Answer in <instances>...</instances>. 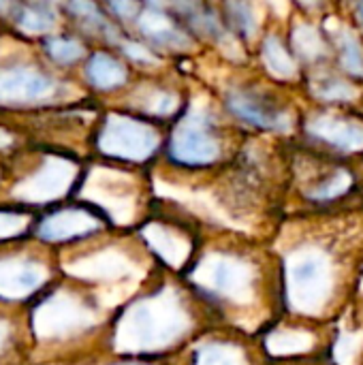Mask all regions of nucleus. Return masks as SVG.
Wrapping results in <instances>:
<instances>
[{"label":"nucleus","mask_w":363,"mask_h":365,"mask_svg":"<svg viewBox=\"0 0 363 365\" xmlns=\"http://www.w3.org/2000/svg\"><path fill=\"white\" fill-rule=\"evenodd\" d=\"M190 329V312L175 289H160L128 306L116 327L122 353H152L175 344Z\"/></svg>","instance_id":"nucleus-1"},{"label":"nucleus","mask_w":363,"mask_h":365,"mask_svg":"<svg viewBox=\"0 0 363 365\" xmlns=\"http://www.w3.org/2000/svg\"><path fill=\"white\" fill-rule=\"evenodd\" d=\"M287 302L302 314H321L336 291V263L321 244L295 246L285 259Z\"/></svg>","instance_id":"nucleus-2"},{"label":"nucleus","mask_w":363,"mask_h":365,"mask_svg":"<svg viewBox=\"0 0 363 365\" xmlns=\"http://www.w3.org/2000/svg\"><path fill=\"white\" fill-rule=\"evenodd\" d=\"M190 280L212 297L242 308L255 302L259 274L244 257L214 252L195 263Z\"/></svg>","instance_id":"nucleus-3"},{"label":"nucleus","mask_w":363,"mask_h":365,"mask_svg":"<svg viewBox=\"0 0 363 365\" xmlns=\"http://www.w3.org/2000/svg\"><path fill=\"white\" fill-rule=\"evenodd\" d=\"M169 154L184 167H203L220 156V139L203 105L195 103L186 115L178 120L169 141Z\"/></svg>","instance_id":"nucleus-4"},{"label":"nucleus","mask_w":363,"mask_h":365,"mask_svg":"<svg viewBox=\"0 0 363 365\" xmlns=\"http://www.w3.org/2000/svg\"><path fill=\"white\" fill-rule=\"evenodd\" d=\"M94 319V310L77 295L58 291L47 295L34 308L32 327L41 340H60L88 329Z\"/></svg>","instance_id":"nucleus-5"},{"label":"nucleus","mask_w":363,"mask_h":365,"mask_svg":"<svg viewBox=\"0 0 363 365\" xmlns=\"http://www.w3.org/2000/svg\"><path fill=\"white\" fill-rule=\"evenodd\" d=\"M158 148V133L152 124L128 115H109L98 133V150L122 160H148Z\"/></svg>","instance_id":"nucleus-6"},{"label":"nucleus","mask_w":363,"mask_h":365,"mask_svg":"<svg viewBox=\"0 0 363 365\" xmlns=\"http://www.w3.org/2000/svg\"><path fill=\"white\" fill-rule=\"evenodd\" d=\"M83 197L94 201L113 222L128 225L137 214L139 188L135 180L116 169H94L83 186Z\"/></svg>","instance_id":"nucleus-7"},{"label":"nucleus","mask_w":363,"mask_h":365,"mask_svg":"<svg viewBox=\"0 0 363 365\" xmlns=\"http://www.w3.org/2000/svg\"><path fill=\"white\" fill-rule=\"evenodd\" d=\"M77 167L66 158L47 156L43 165L32 171L24 182H19L13 195L26 203H49L62 197L75 182Z\"/></svg>","instance_id":"nucleus-8"},{"label":"nucleus","mask_w":363,"mask_h":365,"mask_svg":"<svg viewBox=\"0 0 363 365\" xmlns=\"http://www.w3.org/2000/svg\"><path fill=\"white\" fill-rule=\"evenodd\" d=\"M58 83L34 68H0V105H34L53 98Z\"/></svg>","instance_id":"nucleus-9"},{"label":"nucleus","mask_w":363,"mask_h":365,"mask_svg":"<svg viewBox=\"0 0 363 365\" xmlns=\"http://www.w3.org/2000/svg\"><path fill=\"white\" fill-rule=\"evenodd\" d=\"M66 269L86 280H98V282H118L137 276V263L116 248H105L94 255L79 257L66 265Z\"/></svg>","instance_id":"nucleus-10"},{"label":"nucleus","mask_w":363,"mask_h":365,"mask_svg":"<svg viewBox=\"0 0 363 365\" xmlns=\"http://www.w3.org/2000/svg\"><path fill=\"white\" fill-rule=\"evenodd\" d=\"M47 280V267L28 257L0 259V297L24 299Z\"/></svg>","instance_id":"nucleus-11"},{"label":"nucleus","mask_w":363,"mask_h":365,"mask_svg":"<svg viewBox=\"0 0 363 365\" xmlns=\"http://www.w3.org/2000/svg\"><path fill=\"white\" fill-rule=\"evenodd\" d=\"M101 218L88 207H64L41 222L39 237L45 242H68L101 229Z\"/></svg>","instance_id":"nucleus-12"},{"label":"nucleus","mask_w":363,"mask_h":365,"mask_svg":"<svg viewBox=\"0 0 363 365\" xmlns=\"http://www.w3.org/2000/svg\"><path fill=\"white\" fill-rule=\"evenodd\" d=\"M308 133L340 152H362L363 122L336 115H317L308 122Z\"/></svg>","instance_id":"nucleus-13"},{"label":"nucleus","mask_w":363,"mask_h":365,"mask_svg":"<svg viewBox=\"0 0 363 365\" xmlns=\"http://www.w3.org/2000/svg\"><path fill=\"white\" fill-rule=\"evenodd\" d=\"M139 32L150 38L154 45L169 49H186L190 47V36L165 13L163 4H148L137 15Z\"/></svg>","instance_id":"nucleus-14"},{"label":"nucleus","mask_w":363,"mask_h":365,"mask_svg":"<svg viewBox=\"0 0 363 365\" xmlns=\"http://www.w3.org/2000/svg\"><path fill=\"white\" fill-rule=\"evenodd\" d=\"M227 105L237 118H242L259 128L287 130L291 126V118L287 113L272 109L263 98H259L252 92H233V94H229Z\"/></svg>","instance_id":"nucleus-15"},{"label":"nucleus","mask_w":363,"mask_h":365,"mask_svg":"<svg viewBox=\"0 0 363 365\" xmlns=\"http://www.w3.org/2000/svg\"><path fill=\"white\" fill-rule=\"evenodd\" d=\"M141 235L148 246L171 267H182L190 257L193 244L178 229H171L163 222H148L141 229Z\"/></svg>","instance_id":"nucleus-16"},{"label":"nucleus","mask_w":363,"mask_h":365,"mask_svg":"<svg viewBox=\"0 0 363 365\" xmlns=\"http://www.w3.org/2000/svg\"><path fill=\"white\" fill-rule=\"evenodd\" d=\"M88 81L98 90H113L126 81V68L107 53H94L86 68Z\"/></svg>","instance_id":"nucleus-17"},{"label":"nucleus","mask_w":363,"mask_h":365,"mask_svg":"<svg viewBox=\"0 0 363 365\" xmlns=\"http://www.w3.org/2000/svg\"><path fill=\"white\" fill-rule=\"evenodd\" d=\"M315 346V336L304 329H276L265 338V349L272 357L302 355Z\"/></svg>","instance_id":"nucleus-18"},{"label":"nucleus","mask_w":363,"mask_h":365,"mask_svg":"<svg viewBox=\"0 0 363 365\" xmlns=\"http://www.w3.org/2000/svg\"><path fill=\"white\" fill-rule=\"evenodd\" d=\"M193 365H248L242 346L233 342H205L195 351Z\"/></svg>","instance_id":"nucleus-19"},{"label":"nucleus","mask_w":363,"mask_h":365,"mask_svg":"<svg viewBox=\"0 0 363 365\" xmlns=\"http://www.w3.org/2000/svg\"><path fill=\"white\" fill-rule=\"evenodd\" d=\"M263 62L265 66L276 75V77H282V79H289L295 75L297 71V64L293 60V56L289 53V49L282 45V41L276 36V34H270L265 36L263 41Z\"/></svg>","instance_id":"nucleus-20"},{"label":"nucleus","mask_w":363,"mask_h":365,"mask_svg":"<svg viewBox=\"0 0 363 365\" xmlns=\"http://www.w3.org/2000/svg\"><path fill=\"white\" fill-rule=\"evenodd\" d=\"M329 32L336 36L340 47V62L347 68V73L362 77L363 75V51L357 36L349 28H340L336 24H329Z\"/></svg>","instance_id":"nucleus-21"},{"label":"nucleus","mask_w":363,"mask_h":365,"mask_svg":"<svg viewBox=\"0 0 363 365\" xmlns=\"http://www.w3.org/2000/svg\"><path fill=\"white\" fill-rule=\"evenodd\" d=\"M291 45H293V51L304 58V60H319L327 53V47H325V41L321 36V32L315 28V26H308V24H297L293 28V34H291Z\"/></svg>","instance_id":"nucleus-22"},{"label":"nucleus","mask_w":363,"mask_h":365,"mask_svg":"<svg viewBox=\"0 0 363 365\" xmlns=\"http://www.w3.org/2000/svg\"><path fill=\"white\" fill-rule=\"evenodd\" d=\"M173 9L184 11V15L188 17V24L197 32H201L205 36H212V38H218V41L225 38V30H223L218 17L212 11H208L203 4H195V2H190V4H173Z\"/></svg>","instance_id":"nucleus-23"},{"label":"nucleus","mask_w":363,"mask_h":365,"mask_svg":"<svg viewBox=\"0 0 363 365\" xmlns=\"http://www.w3.org/2000/svg\"><path fill=\"white\" fill-rule=\"evenodd\" d=\"M363 351V334L342 329L334 344V364L336 365H357Z\"/></svg>","instance_id":"nucleus-24"},{"label":"nucleus","mask_w":363,"mask_h":365,"mask_svg":"<svg viewBox=\"0 0 363 365\" xmlns=\"http://www.w3.org/2000/svg\"><path fill=\"white\" fill-rule=\"evenodd\" d=\"M56 26V13L51 6H28L19 15V28L30 34H43L49 32Z\"/></svg>","instance_id":"nucleus-25"},{"label":"nucleus","mask_w":363,"mask_h":365,"mask_svg":"<svg viewBox=\"0 0 363 365\" xmlns=\"http://www.w3.org/2000/svg\"><path fill=\"white\" fill-rule=\"evenodd\" d=\"M225 11L229 13V19L233 24V28L244 34V36H255L257 28H259V19H257V13L252 9V4H246V2H227L225 4Z\"/></svg>","instance_id":"nucleus-26"},{"label":"nucleus","mask_w":363,"mask_h":365,"mask_svg":"<svg viewBox=\"0 0 363 365\" xmlns=\"http://www.w3.org/2000/svg\"><path fill=\"white\" fill-rule=\"evenodd\" d=\"M351 184H353L351 173L344 171V169H338V171L332 173V178L327 182L319 184L310 192V199H315V201H332V199H338V197H342L351 188Z\"/></svg>","instance_id":"nucleus-27"},{"label":"nucleus","mask_w":363,"mask_h":365,"mask_svg":"<svg viewBox=\"0 0 363 365\" xmlns=\"http://www.w3.org/2000/svg\"><path fill=\"white\" fill-rule=\"evenodd\" d=\"M45 47H47V53L60 62V64H71V62H77L81 56H83V45L77 43L75 38H64V36H51L45 41Z\"/></svg>","instance_id":"nucleus-28"},{"label":"nucleus","mask_w":363,"mask_h":365,"mask_svg":"<svg viewBox=\"0 0 363 365\" xmlns=\"http://www.w3.org/2000/svg\"><path fill=\"white\" fill-rule=\"evenodd\" d=\"M312 90L323 101H353L357 96V90L342 79H325L317 83Z\"/></svg>","instance_id":"nucleus-29"},{"label":"nucleus","mask_w":363,"mask_h":365,"mask_svg":"<svg viewBox=\"0 0 363 365\" xmlns=\"http://www.w3.org/2000/svg\"><path fill=\"white\" fill-rule=\"evenodd\" d=\"M30 225V214L17 210H0V242L21 235Z\"/></svg>","instance_id":"nucleus-30"},{"label":"nucleus","mask_w":363,"mask_h":365,"mask_svg":"<svg viewBox=\"0 0 363 365\" xmlns=\"http://www.w3.org/2000/svg\"><path fill=\"white\" fill-rule=\"evenodd\" d=\"M175 107H178V96L167 90L152 92V96L148 98V111L152 115H171Z\"/></svg>","instance_id":"nucleus-31"},{"label":"nucleus","mask_w":363,"mask_h":365,"mask_svg":"<svg viewBox=\"0 0 363 365\" xmlns=\"http://www.w3.org/2000/svg\"><path fill=\"white\" fill-rule=\"evenodd\" d=\"M124 51H126V56H131L137 62H156V56H152L143 45H139L135 41H126L124 43Z\"/></svg>","instance_id":"nucleus-32"},{"label":"nucleus","mask_w":363,"mask_h":365,"mask_svg":"<svg viewBox=\"0 0 363 365\" xmlns=\"http://www.w3.org/2000/svg\"><path fill=\"white\" fill-rule=\"evenodd\" d=\"M109 9L116 11V13H118L120 17H124V19L137 17V15L141 13V6L135 4V2H113V4H109Z\"/></svg>","instance_id":"nucleus-33"},{"label":"nucleus","mask_w":363,"mask_h":365,"mask_svg":"<svg viewBox=\"0 0 363 365\" xmlns=\"http://www.w3.org/2000/svg\"><path fill=\"white\" fill-rule=\"evenodd\" d=\"M6 338H9V325L4 321H0V349L4 346Z\"/></svg>","instance_id":"nucleus-34"},{"label":"nucleus","mask_w":363,"mask_h":365,"mask_svg":"<svg viewBox=\"0 0 363 365\" xmlns=\"http://www.w3.org/2000/svg\"><path fill=\"white\" fill-rule=\"evenodd\" d=\"M357 13H359V19L363 21V4H359V9H357Z\"/></svg>","instance_id":"nucleus-35"},{"label":"nucleus","mask_w":363,"mask_h":365,"mask_svg":"<svg viewBox=\"0 0 363 365\" xmlns=\"http://www.w3.org/2000/svg\"><path fill=\"white\" fill-rule=\"evenodd\" d=\"M118 365H143V364H118Z\"/></svg>","instance_id":"nucleus-36"}]
</instances>
